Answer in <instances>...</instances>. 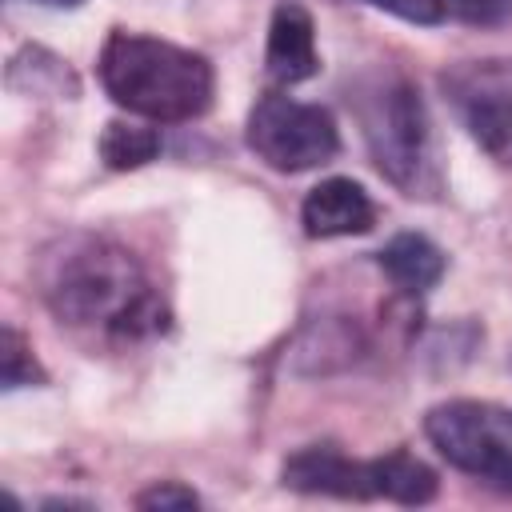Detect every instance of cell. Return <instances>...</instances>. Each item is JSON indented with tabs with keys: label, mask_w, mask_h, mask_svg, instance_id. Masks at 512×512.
Masks as SVG:
<instances>
[{
	"label": "cell",
	"mask_w": 512,
	"mask_h": 512,
	"mask_svg": "<svg viewBox=\"0 0 512 512\" xmlns=\"http://www.w3.org/2000/svg\"><path fill=\"white\" fill-rule=\"evenodd\" d=\"M36 288L48 312L76 332L132 344L164 332L168 308L140 260L96 232H64L36 256Z\"/></svg>",
	"instance_id": "obj_1"
},
{
	"label": "cell",
	"mask_w": 512,
	"mask_h": 512,
	"mask_svg": "<svg viewBox=\"0 0 512 512\" xmlns=\"http://www.w3.org/2000/svg\"><path fill=\"white\" fill-rule=\"evenodd\" d=\"M96 72H100L104 92L120 108L144 120H160V124L204 116L212 104V88H216L208 56L156 40V36L124 32V28L108 32Z\"/></svg>",
	"instance_id": "obj_2"
},
{
	"label": "cell",
	"mask_w": 512,
	"mask_h": 512,
	"mask_svg": "<svg viewBox=\"0 0 512 512\" xmlns=\"http://www.w3.org/2000/svg\"><path fill=\"white\" fill-rule=\"evenodd\" d=\"M356 116L380 176L412 200H436L444 188V176L436 160L432 120L416 84L404 76L368 80L356 96Z\"/></svg>",
	"instance_id": "obj_3"
},
{
	"label": "cell",
	"mask_w": 512,
	"mask_h": 512,
	"mask_svg": "<svg viewBox=\"0 0 512 512\" xmlns=\"http://www.w3.org/2000/svg\"><path fill=\"white\" fill-rule=\"evenodd\" d=\"M424 432L452 468L512 492V408L492 400H444L424 416Z\"/></svg>",
	"instance_id": "obj_4"
},
{
	"label": "cell",
	"mask_w": 512,
	"mask_h": 512,
	"mask_svg": "<svg viewBox=\"0 0 512 512\" xmlns=\"http://www.w3.org/2000/svg\"><path fill=\"white\" fill-rule=\"evenodd\" d=\"M248 148L276 172H308L340 152V132L328 108L268 92L248 112Z\"/></svg>",
	"instance_id": "obj_5"
},
{
	"label": "cell",
	"mask_w": 512,
	"mask_h": 512,
	"mask_svg": "<svg viewBox=\"0 0 512 512\" xmlns=\"http://www.w3.org/2000/svg\"><path fill=\"white\" fill-rule=\"evenodd\" d=\"M440 88L468 136L512 168V60H460L440 76Z\"/></svg>",
	"instance_id": "obj_6"
},
{
	"label": "cell",
	"mask_w": 512,
	"mask_h": 512,
	"mask_svg": "<svg viewBox=\"0 0 512 512\" xmlns=\"http://www.w3.org/2000/svg\"><path fill=\"white\" fill-rule=\"evenodd\" d=\"M280 484L304 496H336V500H376L372 464L344 456L336 444H308L292 452L280 468Z\"/></svg>",
	"instance_id": "obj_7"
},
{
	"label": "cell",
	"mask_w": 512,
	"mask_h": 512,
	"mask_svg": "<svg viewBox=\"0 0 512 512\" xmlns=\"http://www.w3.org/2000/svg\"><path fill=\"white\" fill-rule=\"evenodd\" d=\"M304 232L312 240H332V236H360L376 224V204L372 196L348 180V176H328L320 180L300 208Z\"/></svg>",
	"instance_id": "obj_8"
},
{
	"label": "cell",
	"mask_w": 512,
	"mask_h": 512,
	"mask_svg": "<svg viewBox=\"0 0 512 512\" xmlns=\"http://www.w3.org/2000/svg\"><path fill=\"white\" fill-rule=\"evenodd\" d=\"M320 56H316V28L308 8L284 0L272 12L268 24V48H264V72L276 84H300L308 76H316Z\"/></svg>",
	"instance_id": "obj_9"
},
{
	"label": "cell",
	"mask_w": 512,
	"mask_h": 512,
	"mask_svg": "<svg viewBox=\"0 0 512 512\" xmlns=\"http://www.w3.org/2000/svg\"><path fill=\"white\" fill-rule=\"evenodd\" d=\"M376 264L384 268V276L404 292V296H424L428 288L440 284L444 276V252L420 236V232H400L392 236L380 252H376Z\"/></svg>",
	"instance_id": "obj_10"
},
{
	"label": "cell",
	"mask_w": 512,
	"mask_h": 512,
	"mask_svg": "<svg viewBox=\"0 0 512 512\" xmlns=\"http://www.w3.org/2000/svg\"><path fill=\"white\" fill-rule=\"evenodd\" d=\"M372 464V488H376V500H392V504H428L436 496V472L416 460L412 452L396 448L388 456H376L368 460Z\"/></svg>",
	"instance_id": "obj_11"
},
{
	"label": "cell",
	"mask_w": 512,
	"mask_h": 512,
	"mask_svg": "<svg viewBox=\"0 0 512 512\" xmlns=\"http://www.w3.org/2000/svg\"><path fill=\"white\" fill-rule=\"evenodd\" d=\"M8 84L20 92H48V96H76L80 92L72 68L44 48H24L8 64Z\"/></svg>",
	"instance_id": "obj_12"
},
{
	"label": "cell",
	"mask_w": 512,
	"mask_h": 512,
	"mask_svg": "<svg viewBox=\"0 0 512 512\" xmlns=\"http://www.w3.org/2000/svg\"><path fill=\"white\" fill-rule=\"evenodd\" d=\"M160 152V132L148 124H128V120H108L100 132V160L112 172H128L140 168L148 160H156Z\"/></svg>",
	"instance_id": "obj_13"
},
{
	"label": "cell",
	"mask_w": 512,
	"mask_h": 512,
	"mask_svg": "<svg viewBox=\"0 0 512 512\" xmlns=\"http://www.w3.org/2000/svg\"><path fill=\"white\" fill-rule=\"evenodd\" d=\"M0 380L8 392L24 388V384H44V368L36 364L28 340L12 324H4V332H0Z\"/></svg>",
	"instance_id": "obj_14"
},
{
	"label": "cell",
	"mask_w": 512,
	"mask_h": 512,
	"mask_svg": "<svg viewBox=\"0 0 512 512\" xmlns=\"http://www.w3.org/2000/svg\"><path fill=\"white\" fill-rule=\"evenodd\" d=\"M136 508H148V512H168V508H200V496L180 484V480H156L148 484L140 496H136Z\"/></svg>",
	"instance_id": "obj_15"
},
{
	"label": "cell",
	"mask_w": 512,
	"mask_h": 512,
	"mask_svg": "<svg viewBox=\"0 0 512 512\" xmlns=\"http://www.w3.org/2000/svg\"><path fill=\"white\" fill-rule=\"evenodd\" d=\"M452 16H460L464 24H504L512 16V0H444Z\"/></svg>",
	"instance_id": "obj_16"
},
{
	"label": "cell",
	"mask_w": 512,
	"mask_h": 512,
	"mask_svg": "<svg viewBox=\"0 0 512 512\" xmlns=\"http://www.w3.org/2000/svg\"><path fill=\"white\" fill-rule=\"evenodd\" d=\"M360 4L384 8V12H392L400 20H412V24H440L448 16L444 0H360Z\"/></svg>",
	"instance_id": "obj_17"
},
{
	"label": "cell",
	"mask_w": 512,
	"mask_h": 512,
	"mask_svg": "<svg viewBox=\"0 0 512 512\" xmlns=\"http://www.w3.org/2000/svg\"><path fill=\"white\" fill-rule=\"evenodd\" d=\"M44 508H92L88 500H72V496H52V500H44Z\"/></svg>",
	"instance_id": "obj_18"
},
{
	"label": "cell",
	"mask_w": 512,
	"mask_h": 512,
	"mask_svg": "<svg viewBox=\"0 0 512 512\" xmlns=\"http://www.w3.org/2000/svg\"><path fill=\"white\" fill-rule=\"evenodd\" d=\"M36 4H52V8H76V4H84V0H36Z\"/></svg>",
	"instance_id": "obj_19"
}]
</instances>
